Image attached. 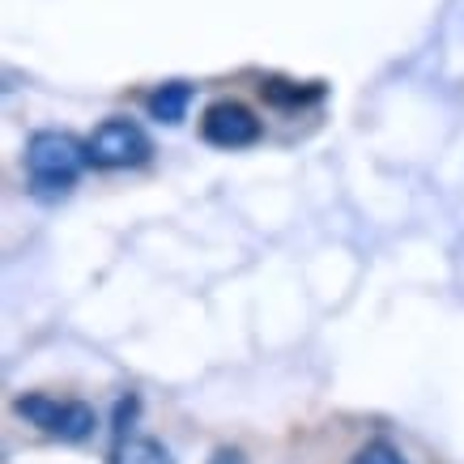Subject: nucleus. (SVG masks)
I'll return each instance as SVG.
<instances>
[{"instance_id": "1", "label": "nucleus", "mask_w": 464, "mask_h": 464, "mask_svg": "<svg viewBox=\"0 0 464 464\" xmlns=\"http://www.w3.org/2000/svg\"><path fill=\"white\" fill-rule=\"evenodd\" d=\"M85 162L90 150L72 132H34L26 141V175L39 192H69Z\"/></svg>"}, {"instance_id": "2", "label": "nucleus", "mask_w": 464, "mask_h": 464, "mask_svg": "<svg viewBox=\"0 0 464 464\" xmlns=\"http://www.w3.org/2000/svg\"><path fill=\"white\" fill-rule=\"evenodd\" d=\"M17 413L26 418L34 430L52 439H64V443H82V439L94 435V409L85 401H60V396H47V392H30L17 401Z\"/></svg>"}, {"instance_id": "3", "label": "nucleus", "mask_w": 464, "mask_h": 464, "mask_svg": "<svg viewBox=\"0 0 464 464\" xmlns=\"http://www.w3.org/2000/svg\"><path fill=\"white\" fill-rule=\"evenodd\" d=\"M85 150H90V162L102 170L141 167V162H150V154H154L145 128L132 124V120H102V124L90 132Z\"/></svg>"}, {"instance_id": "4", "label": "nucleus", "mask_w": 464, "mask_h": 464, "mask_svg": "<svg viewBox=\"0 0 464 464\" xmlns=\"http://www.w3.org/2000/svg\"><path fill=\"white\" fill-rule=\"evenodd\" d=\"M200 137L218 150H247V145L260 141V120H256L243 102L222 99L213 102L205 120H200Z\"/></svg>"}, {"instance_id": "5", "label": "nucleus", "mask_w": 464, "mask_h": 464, "mask_svg": "<svg viewBox=\"0 0 464 464\" xmlns=\"http://www.w3.org/2000/svg\"><path fill=\"white\" fill-rule=\"evenodd\" d=\"M107 464H175L170 451L158 443V439H145V435H132V439H120L111 451Z\"/></svg>"}, {"instance_id": "6", "label": "nucleus", "mask_w": 464, "mask_h": 464, "mask_svg": "<svg viewBox=\"0 0 464 464\" xmlns=\"http://www.w3.org/2000/svg\"><path fill=\"white\" fill-rule=\"evenodd\" d=\"M188 102H192V85L170 82L150 94V111H154V120H162V124H179L183 111H188Z\"/></svg>"}, {"instance_id": "7", "label": "nucleus", "mask_w": 464, "mask_h": 464, "mask_svg": "<svg viewBox=\"0 0 464 464\" xmlns=\"http://www.w3.org/2000/svg\"><path fill=\"white\" fill-rule=\"evenodd\" d=\"M350 464H409L401 451L392 448V443H383V439H375V443H366L358 456H353Z\"/></svg>"}]
</instances>
